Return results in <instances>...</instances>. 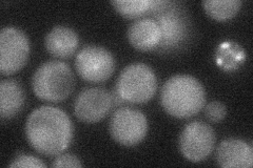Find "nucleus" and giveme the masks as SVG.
Here are the masks:
<instances>
[{
    "mask_svg": "<svg viewBox=\"0 0 253 168\" xmlns=\"http://www.w3.org/2000/svg\"><path fill=\"white\" fill-rule=\"evenodd\" d=\"M30 41L22 31L4 28L0 32V70L11 75L20 70L28 62Z\"/></svg>",
    "mask_w": 253,
    "mask_h": 168,
    "instance_id": "obj_7",
    "label": "nucleus"
},
{
    "mask_svg": "<svg viewBox=\"0 0 253 168\" xmlns=\"http://www.w3.org/2000/svg\"><path fill=\"white\" fill-rule=\"evenodd\" d=\"M161 101L167 113L178 119H188L199 114L206 103L203 84L190 75H176L166 81Z\"/></svg>",
    "mask_w": 253,
    "mask_h": 168,
    "instance_id": "obj_2",
    "label": "nucleus"
},
{
    "mask_svg": "<svg viewBox=\"0 0 253 168\" xmlns=\"http://www.w3.org/2000/svg\"><path fill=\"white\" fill-rule=\"evenodd\" d=\"M27 139L37 153L43 156H58L73 139L74 127L65 111L52 106L34 109L26 124Z\"/></svg>",
    "mask_w": 253,
    "mask_h": 168,
    "instance_id": "obj_1",
    "label": "nucleus"
},
{
    "mask_svg": "<svg viewBox=\"0 0 253 168\" xmlns=\"http://www.w3.org/2000/svg\"><path fill=\"white\" fill-rule=\"evenodd\" d=\"M10 167L14 168V167H31V168H45L46 165L42 161V160H39L36 157L33 156H30V155H17L13 162L9 165Z\"/></svg>",
    "mask_w": 253,
    "mask_h": 168,
    "instance_id": "obj_18",
    "label": "nucleus"
},
{
    "mask_svg": "<svg viewBox=\"0 0 253 168\" xmlns=\"http://www.w3.org/2000/svg\"><path fill=\"white\" fill-rule=\"evenodd\" d=\"M241 0H206L205 11L211 18L224 21L233 18L242 6Z\"/></svg>",
    "mask_w": 253,
    "mask_h": 168,
    "instance_id": "obj_15",
    "label": "nucleus"
},
{
    "mask_svg": "<svg viewBox=\"0 0 253 168\" xmlns=\"http://www.w3.org/2000/svg\"><path fill=\"white\" fill-rule=\"evenodd\" d=\"M114 9L124 17L133 19L147 13H152L157 5L154 0H115L112 1Z\"/></svg>",
    "mask_w": 253,
    "mask_h": 168,
    "instance_id": "obj_16",
    "label": "nucleus"
},
{
    "mask_svg": "<svg viewBox=\"0 0 253 168\" xmlns=\"http://www.w3.org/2000/svg\"><path fill=\"white\" fill-rule=\"evenodd\" d=\"M114 105L113 96L104 87H88L75 99L74 113L84 123H96L104 120Z\"/></svg>",
    "mask_w": 253,
    "mask_h": 168,
    "instance_id": "obj_10",
    "label": "nucleus"
},
{
    "mask_svg": "<svg viewBox=\"0 0 253 168\" xmlns=\"http://www.w3.org/2000/svg\"><path fill=\"white\" fill-rule=\"evenodd\" d=\"M75 67L78 75L84 81L99 83L106 81L113 75L115 59L105 47L88 45L77 54Z\"/></svg>",
    "mask_w": 253,
    "mask_h": 168,
    "instance_id": "obj_6",
    "label": "nucleus"
},
{
    "mask_svg": "<svg viewBox=\"0 0 253 168\" xmlns=\"http://www.w3.org/2000/svg\"><path fill=\"white\" fill-rule=\"evenodd\" d=\"M216 162L224 168H249L253 165V149L243 140L227 139L216 149Z\"/></svg>",
    "mask_w": 253,
    "mask_h": 168,
    "instance_id": "obj_11",
    "label": "nucleus"
},
{
    "mask_svg": "<svg viewBox=\"0 0 253 168\" xmlns=\"http://www.w3.org/2000/svg\"><path fill=\"white\" fill-rule=\"evenodd\" d=\"M109 130L117 143L124 146H134L145 139L148 120L138 109L122 107L111 117Z\"/></svg>",
    "mask_w": 253,
    "mask_h": 168,
    "instance_id": "obj_5",
    "label": "nucleus"
},
{
    "mask_svg": "<svg viewBox=\"0 0 253 168\" xmlns=\"http://www.w3.org/2000/svg\"><path fill=\"white\" fill-rule=\"evenodd\" d=\"M55 168H61V167H83V164L76 156L71 155V154H63L58 155V157L54 160L52 164Z\"/></svg>",
    "mask_w": 253,
    "mask_h": 168,
    "instance_id": "obj_19",
    "label": "nucleus"
},
{
    "mask_svg": "<svg viewBox=\"0 0 253 168\" xmlns=\"http://www.w3.org/2000/svg\"><path fill=\"white\" fill-rule=\"evenodd\" d=\"M44 45L47 53L56 58H69L78 49L79 38L72 29L58 26L47 33Z\"/></svg>",
    "mask_w": 253,
    "mask_h": 168,
    "instance_id": "obj_13",
    "label": "nucleus"
},
{
    "mask_svg": "<svg viewBox=\"0 0 253 168\" xmlns=\"http://www.w3.org/2000/svg\"><path fill=\"white\" fill-rule=\"evenodd\" d=\"M215 133L212 127L202 121L186 125L180 134L179 148L190 162L199 163L207 159L214 149Z\"/></svg>",
    "mask_w": 253,
    "mask_h": 168,
    "instance_id": "obj_8",
    "label": "nucleus"
},
{
    "mask_svg": "<svg viewBox=\"0 0 253 168\" xmlns=\"http://www.w3.org/2000/svg\"><path fill=\"white\" fill-rule=\"evenodd\" d=\"M157 90V79L153 69L145 63H133L123 69L117 79L115 93L124 102L146 103Z\"/></svg>",
    "mask_w": 253,
    "mask_h": 168,
    "instance_id": "obj_4",
    "label": "nucleus"
},
{
    "mask_svg": "<svg viewBox=\"0 0 253 168\" xmlns=\"http://www.w3.org/2000/svg\"><path fill=\"white\" fill-rule=\"evenodd\" d=\"M205 115L211 122L223 121L227 115V108L223 103L219 101H212L208 103L205 107Z\"/></svg>",
    "mask_w": 253,
    "mask_h": 168,
    "instance_id": "obj_17",
    "label": "nucleus"
},
{
    "mask_svg": "<svg viewBox=\"0 0 253 168\" xmlns=\"http://www.w3.org/2000/svg\"><path fill=\"white\" fill-rule=\"evenodd\" d=\"M32 87L39 99L61 102L73 93L75 76L67 63L51 60L37 68L32 79Z\"/></svg>",
    "mask_w": 253,
    "mask_h": 168,
    "instance_id": "obj_3",
    "label": "nucleus"
},
{
    "mask_svg": "<svg viewBox=\"0 0 253 168\" xmlns=\"http://www.w3.org/2000/svg\"><path fill=\"white\" fill-rule=\"evenodd\" d=\"M26 96L20 83L13 79L0 83V116L2 120L12 119L22 109Z\"/></svg>",
    "mask_w": 253,
    "mask_h": 168,
    "instance_id": "obj_14",
    "label": "nucleus"
},
{
    "mask_svg": "<svg viewBox=\"0 0 253 168\" xmlns=\"http://www.w3.org/2000/svg\"><path fill=\"white\" fill-rule=\"evenodd\" d=\"M168 1L155 12V21L161 29L162 39L157 47L162 50H174L183 44L189 35L190 25L186 15Z\"/></svg>",
    "mask_w": 253,
    "mask_h": 168,
    "instance_id": "obj_9",
    "label": "nucleus"
},
{
    "mask_svg": "<svg viewBox=\"0 0 253 168\" xmlns=\"http://www.w3.org/2000/svg\"><path fill=\"white\" fill-rule=\"evenodd\" d=\"M128 39L136 50L147 52L156 49L162 39L160 26L153 18L138 19L130 26Z\"/></svg>",
    "mask_w": 253,
    "mask_h": 168,
    "instance_id": "obj_12",
    "label": "nucleus"
}]
</instances>
